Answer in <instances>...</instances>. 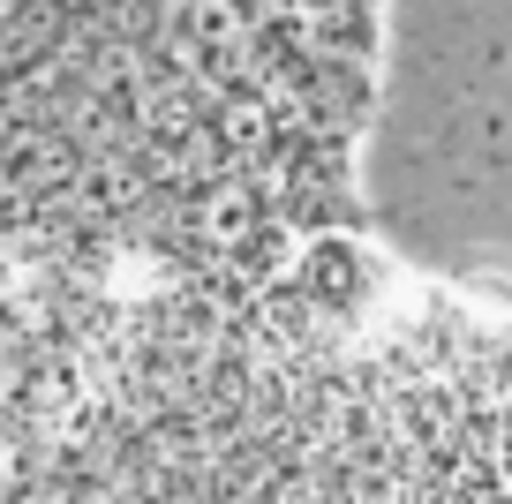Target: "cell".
I'll return each instance as SVG.
<instances>
[{
  "instance_id": "1",
  "label": "cell",
  "mask_w": 512,
  "mask_h": 504,
  "mask_svg": "<svg viewBox=\"0 0 512 504\" xmlns=\"http://www.w3.org/2000/svg\"><path fill=\"white\" fill-rule=\"evenodd\" d=\"M377 0H0V347L354 249Z\"/></svg>"
}]
</instances>
